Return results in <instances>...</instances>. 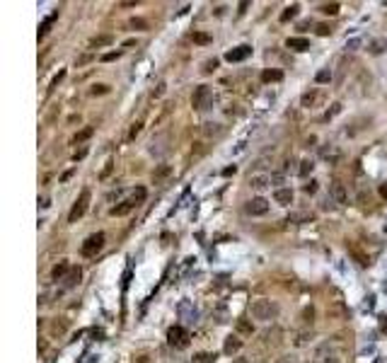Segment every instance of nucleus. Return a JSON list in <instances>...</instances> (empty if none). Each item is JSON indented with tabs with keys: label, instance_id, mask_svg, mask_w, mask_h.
Wrapping results in <instances>:
<instances>
[{
	"label": "nucleus",
	"instance_id": "obj_1",
	"mask_svg": "<svg viewBox=\"0 0 387 363\" xmlns=\"http://www.w3.org/2000/svg\"><path fill=\"white\" fill-rule=\"evenodd\" d=\"M252 317L254 319H262V322H271V319L278 317V305L274 300H266V298H259L252 303Z\"/></svg>",
	"mask_w": 387,
	"mask_h": 363
},
{
	"label": "nucleus",
	"instance_id": "obj_2",
	"mask_svg": "<svg viewBox=\"0 0 387 363\" xmlns=\"http://www.w3.org/2000/svg\"><path fill=\"white\" fill-rule=\"evenodd\" d=\"M191 104L196 111H206L213 107V92H210L208 85H199L194 90V97H191Z\"/></svg>",
	"mask_w": 387,
	"mask_h": 363
},
{
	"label": "nucleus",
	"instance_id": "obj_3",
	"mask_svg": "<svg viewBox=\"0 0 387 363\" xmlns=\"http://www.w3.org/2000/svg\"><path fill=\"white\" fill-rule=\"evenodd\" d=\"M104 232H95V235H90L88 240L82 242V247H80V254L82 257H97V252H102V247H104Z\"/></svg>",
	"mask_w": 387,
	"mask_h": 363
},
{
	"label": "nucleus",
	"instance_id": "obj_4",
	"mask_svg": "<svg viewBox=\"0 0 387 363\" xmlns=\"http://www.w3.org/2000/svg\"><path fill=\"white\" fill-rule=\"evenodd\" d=\"M88 206H90V189H82V191H80V196H77V201L73 204L70 213H68V223H77V220L85 216Z\"/></svg>",
	"mask_w": 387,
	"mask_h": 363
},
{
	"label": "nucleus",
	"instance_id": "obj_5",
	"mask_svg": "<svg viewBox=\"0 0 387 363\" xmlns=\"http://www.w3.org/2000/svg\"><path fill=\"white\" fill-rule=\"evenodd\" d=\"M167 341L175 346V349H187L189 346V332L182 325H175L167 330Z\"/></svg>",
	"mask_w": 387,
	"mask_h": 363
},
{
	"label": "nucleus",
	"instance_id": "obj_6",
	"mask_svg": "<svg viewBox=\"0 0 387 363\" xmlns=\"http://www.w3.org/2000/svg\"><path fill=\"white\" fill-rule=\"evenodd\" d=\"M249 56H252V46L242 44V46H235V49H230V51L225 54V58H228L230 63H240V61L249 58Z\"/></svg>",
	"mask_w": 387,
	"mask_h": 363
},
{
	"label": "nucleus",
	"instance_id": "obj_7",
	"mask_svg": "<svg viewBox=\"0 0 387 363\" xmlns=\"http://www.w3.org/2000/svg\"><path fill=\"white\" fill-rule=\"evenodd\" d=\"M247 213H249V216H266V213H269V201L262 198V196L252 198V201L247 204Z\"/></svg>",
	"mask_w": 387,
	"mask_h": 363
},
{
	"label": "nucleus",
	"instance_id": "obj_8",
	"mask_svg": "<svg viewBox=\"0 0 387 363\" xmlns=\"http://www.w3.org/2000/svg\"><path fill=\"white\" fill-rule=\"evenodd\" d=\"M242 349V339L237 337V334H230L228 339H225V344H223V351L228 353V356H232V353H237Z\"/></svg>",
	"mask_w": 387,
	"mask_h": 363
},
{
	"label": "nucleus",
	"instance_id": "obj_9",
	"mask_svg": "<svg viewBox=\"0 0 387 363\" xmlns=\"http://www.w3.org/2000/svg\"><path fill=\"white\" fill-rule=\"evenodd\" d=\"M312 363H339V358H336V353H334L329 346H322Z\"/></svg>",
	"mask_w": 387,
	"mask_h": 363
},
{
	"label": "nucleus",
	"instance_id": "obj_10",
	"mask_svg": "<svg viewBox=\"0 0 387 363\" xmlns=\"http://www.w3.org/2000/svg\"><path fill=\"white\" fill-rule=\"evenodd\" d=\"M332 196H334V201H336L339 206H343V204L349 201V194H346V187H343L341 182H334V184H332Z\"/></svg>",
	"mask_w": 387,
	"mask_h": 363
},
{
	"label": "nucleus",
	"instance_id": "obj_11",
	"mask_svg": "<svg viewBox=\"0 0 387 363\" xmlns=\"http://www.w3.org/2000/svg\"><path fill=\"white\" fill-rule=\"evenodd\" d=\"M249 187L256 189V191H264L266 187H271V177L269 175H256V177H249Z\"/></svg>",
	"mask_w": 387,
	"mask_h": 363
},
{
	"label": "nucleus",
	"instance_id": "obj_12",
	"mask_svg": "<svg viewBox=\"0 0 387 363\" xmlns=\"http://www.w3.org/2000/svg\"><path fill=\"white\" fill-rule=\"evenodd\" d=\"M133 209H136V204H133L131 198H126V201H121V204H116V206H114V209H111L109 213L119 218V216H126V213H131Z\"/></svg>",
	"mask_w": 387,
	"mask_h": 363
},
{
	"label": "nucleus",
	"instance_id": "obj_13",
	"mask_svg": "<svg viewBox=\"0 0 387 363\" xmlns=\"http://www.w3.org/2000/svg\"><path fill=\"white\" fill-rule=\"evenodd\" d=\"M288 49H293V51H308L310 49V42L308 39H303V36H290L286 42Z\"/></svg>",
	"mask_w": 387,
	"mask_h": 363
},
{
	"label": "nucleus",
	"instance_id": "obj_14",
	"mask_svg": "<svg viewBox=\"0 0 387 363\" xmlns=\"http://www.w3.org/2000/svg\"><path fill=\"white\" fill-rule=\"evenodd\" d=\"M274 198H276V204H281V206H288V204H293V191L290 189H276L274 191Z\"/></svg>",
	"mask_w": 387,
	"mask_h": 363
},
{
	"label": "nucleus",
	"instance_id": "obj_15",
	"mask_svg": "<svg viewBox=\"0 0 387 363\" xmlns=\"http://www.w3.org/2000/svg\"><path fill=\"white\" fill-rule=\"evenodd\" d=\"M92 133H95V129H92V126H85L82 131H77L75 136H73V145L85 143V141H88V138H90V136H92Z\"/></svg>",
	"mask_w": 387,
	"mask_h": 363
},
{
	"label": "nucleus",
	"instance_id": "obj_16",
	"mask_svg": "<svg viewBox=\"0 0 387 363\" xmlns=\"http://www.w3.org/2000/svg\"><path fill=\"white\" fill-rule=\"evenodd\" d=\"M56 17H58V12H51V15L46 17L44 22H41V27H39V39H44L46 34H49V27L54 24V20H56Z\"/></svg>",
	"mask_w": 387,
	"mask_h": 363
},
{
	"label": "nucleus",
	"instance_id": "obj_17",
	"mask_svg": "<svg viewBox=\"0 0 387 363\" xmlns=\"http://www.w3.org/2000/svg\"><path fill=\"white\" fill-rule=\"evenodd\" d=\"M298 10H300V5H298V3H293V5H288L286 10L281 12V22H288V20H293V17L298 15Z\"/></svg>",
	"mask_w": 387,
	"mask_h": 363
},
{
	"label": "nucleus",
	"instance_id": "obj_18",
	"mask_svg": "<svg viewBox=\"0 0 387 363\" xmlns=\"http://www.w3.org/2000/svg\"><path fill=\"white\" fill-rule=\"evenodd\" d=\"M262 80L264 83H278V80H283V73L281 70H264L262 73Z\"/></svg>",
	"mask_w": 387,
	"mask_h": 363
},
{
	"label": "nucleus",
	"instance_id": "obj_19",
	"mask_svg": "<svg viewBox=\"0 0 387 363\" xmlns=\"http://www.w3.org/2000/svg\"><path fill=\"white\" fill-rule=\"evenodd\" d=\"M66 271H70V266H68V262H61V264L54 266V271H51V276H54V281H58V278H63L66 276Z\"/></svg>",
	"mask_w": 387,
	"mask_h": 363
},
{
	"label": "nucleus",
	"instance_id": "obj_20",
	"mask_svg": "<svg viewBox=\"0 0 387 363\" xmlns=\"http://www.w3.org/2000/svg\"><path fill=\"white\" fill-rule=\"evenodd\" d=\"M107 44H111L109 34H104V36H95V39L90 42V49H100V46H107Z\"/></svg>",
	"mask_w": 387,
	"mask_h": 363
},
{
	"label": "nucleus",
	"instance_id": "obj_21",
	"mask_svg": "<svg viewBox=\"0 0 387 363\" xmlns=\"http://www.w3.org/2000/svg\"><path fill=\"white\" fill-rule=\"evenodd\" d=\"M77 281H80V266H73V269H70V274H68V278H66V286L68 288L75 286Z\"/></svg>",
	"mask_w": 387,
	"mask_h": 363
},
{
	"label": "nucleus",
	"instance_id": "obj_22",
	"mask_svg": "<svg viewBox=\"0 0 387 363\" xmlns=\"http://www.w3.org/2000/svg\"><path fill=\"white\" fill-rule=\"evenodd\" d=\"M310 341H312V332H300L295 337V346H308Z\"/></svg>",
	"mask_w": 387,
	"mask_h": 363
},
{
	"label": "nucleus",
	"instance_id": "obj_23",
	"mask_svg": "<svg viewBox=\"0 0 387 363\" xmlns=\"http://www.w3.org/2000/svg\"><path fill=\"white\" fill-rule=\"evenodd\" d=\"M317 97H320V95H317V92L312 90V92H305V95H303V99H300V102H303V107H312V104L317 102Z\"/></svg>",
	"mask_w": 387,
	"mask_h": 363
},
{
	"label": "nucleus",
	"instance_id": "obj_24",
	"mask_svg": "<svg viewBox=\"0 0 387 363\" xmlns=\"http://www.w3.org/2000/svg\"><path fill=\"white\" fill-rule=\"evenodd\" d=\"M216 353H208V351H201V353H196V363H216Z\"/></svg>",
	"mask_w": 387,
	"mask_h": 363
},
{
	"label": "nucleus",
	"instance_id": "obj_25",
	"mask_svg": "<svg viewBox=\"0 0 387 363\" xmlns=\"http://www.w3.org/2000/svg\"><path fill=\"white\" fill-rule=\"evenodd\" d=\"M128 27H131V29H138V32H145V29H148V22L141 20V17H133L131 22H128Z\"/></svg>",
	"mask_w": 387,
	"mask_h": 363
},
{
	"label": "nucleus",
	"instance_id": "obj_26",
	"mask_svg": "<svg viewBox=\"0 0 387 363\" xmlns=\"http://www.w3.org/2000/svg\"><path fill=\"white\" fill-rule=\"evenodd\" d=\"M312 170H315V163H312V160H303V163H300V170H298V172H300L303 177H308Z\"/></svg>",
	"mask_w": 387,
	"mask_h": 363
},
{
	"label": "nucleus",
	"instance_id": "obj_27",
	"mask_svg": "<svg viewBox=\"0 0 387 363\" xmlns=\"http://www.w3.org/2000/svg\"><path fill=\"white\" fill-rule=\"evenodd\" d=\"M385 49H387V39H377V42L370 44V51H373V54H382Z\"/></svg>",
	"mask_w": 387,
	"mask_h": 363
},
{
	"label": "nucleus",
	"instance_id": "obj_28",
	"mask_svg": "<svg viewBox=\"0 0 387 363\" xmlns=\"http://www.w3.org/2000/svg\"><path fill=\"white\" fill-rule=\"evenodd\" d=\"M320 10L324 12V15H336V12H339V3H324Z\"/></svg>",
	"mask_w": 387,
	"mask_h": 363
},
{
	"label": "nucleus",
	"instance_id": "obj_29",
	"mask_svg": "<svg viewBox=\"0 0 387 363\" xmlns=\"http://www.w3.org/2000/svg\"><path fill=\"white\" fill-rule=\"evenodd\" d=\"M194 44H201V46L210 44V36H208V34H203V32H196V34H194Z\"/></svg>",
	"mask_w": 387,
	"mask_h": 363
},
{
	"label": "nucleus",
	"instance_id": "obj_30",
	"mask_svg": "<svg viewBox=\"0 0 387 363\" xmlns=\"http://www.w3.org/2000/svg\"><path fill=\"white\" fill-rule=\"evenodd\" d=\"M237 330L242 332V334H252V332H254V327H252L249 322H244V319H237Z\"/></svg>",
	"mask_w": 387,
	"mask_h": 363
},
{
	"label": "nucleus",
	"instance_id": "obj_31",
	"mask_svg": "<svg viewBox=\"0 0 387 363\" xmlns=\"http://www.w3.org/2000/svg\"><path fill=\"white\" fill-rule=\"evenodd\" d=\"M141 129H143V124H141V121H136V124L131 126V131H128V141H133V138L141 133Z\"/></svg>",
	"mask_w": 387,
	"mask_h": 363
},
{
	"label": "nucleus",
	"instance_id": "obj_32",
	"mask_svg": "<svg viewBox=\"0 0 387 363\" xmlns=\"http://www.w3.org/2000/svg\"><path fill=\"white\" fill-rule=\"evenodd\" d=\"M332 80V70H320L317 73V83H329Z\"/></svg>",
	"mask_w": 387,
	"mask_h": 363
},
{
	"label": "nucleus",
	"instance_id": "obj_33",
	"mask_svg": "<svg viewBox=\"0 0 387 363\" xmlns=\"http://www.w3.org/2000/svg\"><path fill=\"white\" fill-rule=\"evenodd\" d=\"M339 111H341V104L336 102V104H332V111H327V114H324V119H327V121H329V119H334V116H336Z\"/></svg>",
	"mask_w": 387,
	"mask_h": 363
},
{
	"label": "nucleus",
	"instance_id": "obj_34",
	"mask_svg": "<svg viewBox=\"0 0 387 363\" xmlns=\"http://www.w3.org/2000/svg\"><path fill=\"white\" fill-rule=\"evenodd\" d=\"M121 54H123V51H109V54L102 56V61H104V63H109V61H116V58H119Z\"/></svg>",
	"mask_w": 387,
	"mask_h": 363
},
{
	"label": "nucleus",
	"instance_id": "obj_35",
	"mask_svg": "<svg viewBox=\"0 0 387 363\" xmlns=\"http://www.w3.org/2000/svg\"><path fill=\"white\" fill-rule=\"evenodd\" d=\"M312 317H315V310H312V308H305V310H303V322L312 325Z\"/></svg>",
	"mask_w": 387,
	"mask_h": 363
},
{
	"label": "nucleus",
	"instance_id": "obj_36",
	"mask_svg": "<svg viewBox=\"0 0 387 363\" xmlns=\"http://www.w3.org/2000/svg\"><path fill=\"white\" fill-rule=\"evenodd\" d=\"M216 68H218V61H216V58H213V61H206V63H203V73H213Z\"/></svg>",
	"mask_w": 387,
	"mask_h": 363
},
{
	"label": "nucleus",
	"instance_id": "obj_37",
	"mask_svg": "<svg viewBox=\"0 0 387 363\" xmlns=\"http://www.w3.org/2000/svg\"><path fill=\"white\" fill-rule=\"evenodd\" d=\"M104 92H109V85H95L90 90V95H104Z\"/></svg>",
	"mask_w": 387,
	"mask_h": 363
},
{
	"label": "nucleus",
	"instance_id": "obj_38",
	"mask_svg": "<svg viewBox=\"0 0 387 363\" xmlns=\"http://www.w3.org/2000/svg\"><path fill=\"white\" fill-rule=\"evenodd\" d=\"M167 175H169V167H160V170L153 175V179H155V182H160V179H162V177H167Z\"/></svg>",
	"mask_w": 387,
	"mask_h": 363
},
{
	"label": "nucleus",
	"instance_id": "obj_39",
	"mask_svg": "<svg viewBox=\"0 0 387 363\" xmlns=\"http://www.w3.org/2000/svg\"><path fill=\"white\" fill-rule=\"evenodd\" d=\"M317 34L320 36H327V34H332V27L329 24H317Z\"/></svg>",
	"mask_w": 387,
	"mask_h": 363
},
{
	"label": "nucleus",
	"instance_id": "obj_40",
	"mask_svg": "<svg viewBox=\"0 0 387 363\" xmlns=\"http://www.w3.org/2000/svg\"><path fill=\"white\" fill-rule=\"evenodd\" d=\"M90 61H92V56H90V54H85V56H80V58H77L75 63H77V66H85V63H90Z\"/></svg>",
	"mask_w": 387,
	"mask_h": 363
},
{
	"label": "nucleus",
	"instance_id": "obj_41",
	"mask_svg": "<svg viewBox=\"0 0 387 363\" xmlns=\"http://www.w3.org/2000/svg\"><path fill=\"white\" fill-rule=\"evenodd\" d=\"M305 191H308V194H315V191H317V182H310V184H305Z\"/></svg>",
	"mask_w": 387,
	"mask_h": 363
},
{
	"label": "nucleus",
	"instance_id": "obj_42",
	"mask_svg": "<svg viewBox=\"0 0 387 363\" xmlns=\"http://www.w3.org/2000/svg\"><path fill=\"white\" fill-rule=\"evenodd\" d=\"M162 92H165V83H160V85H157V90H153V97H160Z\"/></svg>",
	"mask_w": 387,
	"mask_h": 363
},
{
	"label": "nucleus",
	"instance_id": "obj_43",
	"mask_svg": "<svg viewBox=\"0 0 387 363\" xmlns=\"http://www.w3.org/2000/svg\"><path fill=\"white\" fill-rule=\"evenodd\" d=\"M85 155H88V150H85V148H82V150H77V153H75V157H73V160H75V163H77V160H82V157H85Z\"/></svg>",
	"mask_w": 387,
	"mask_h": 363
},
{
	"label": "nucleus",
	"instance_id": "obj_44",
	"mask_svg": "<svg viewBox=\"0 0 387 363\" xmlns=\"http://www.w3.org/2000/svg\"><path fill=\"white\" fill-rule=\"evenodd\" d=\"M235 170H237V167L232 165V167H225V170H223V175L225 177H230V175H235Z\"/></svg>",
	"mask_w": 387,
	"mask_h": 363
},
{
	"label": "nucleus",
	"instance_id": "obj_45",
	"mask_svg": "<svg viewBox=\"0 0 387 363\" xmlns=\"http://www.w3.org/2000/svg\"><path fill=\"white\" fill-rule=\"evenodd\" d=\"M380 196L387 198V182H385V184H380Z\"/></svg>",
	"mask_w": 387,
	"mask_h": 363
},
{
	"label": "nucleus",
	"instance_id": "obj_46",
	"mask_svg": "<svg viewBox=\"0 0 387 363\" xmlns=\"http://www.w3.org/2000/svg\"><path fill=\"white\" fill-rule=\"evenodd\" d=\"M276 363H293V358H290V356H281Z\"/></svg>",
	"mask_w": 387,
	"mask_h": 363
},
{
	"label": "nucleus",
	"instance_id": "obj_47",
	"mask_svg": "<svg viewBox=\"0 0 387 363\" xmlns=\"http://www.w3.org/2000/svg\"><path fill=\"white\" fill-rule=\"evenodd\" d=\"M235 363H249V361H244V358H237V361H235Z\"/></svg>",
	"mask_w": 387,
	"mask_h": 363
}]
</instances>
